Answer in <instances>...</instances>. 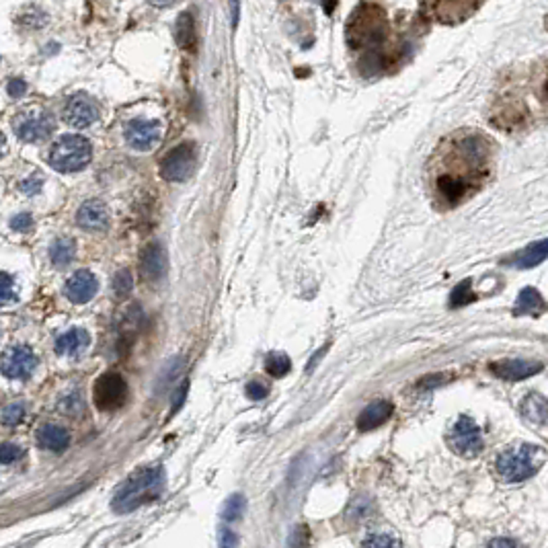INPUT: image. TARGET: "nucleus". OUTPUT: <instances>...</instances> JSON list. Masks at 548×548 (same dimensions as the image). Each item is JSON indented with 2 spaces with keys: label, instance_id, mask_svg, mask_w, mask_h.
<instances>
[{
  "label": "nucleus",
  "instance_id": "obj_1",
  "mask_svg": "<svg viewBox=\"0 0 548 548\" xmlns=\"http://www.w3.org/2000/svg\"><path fill=\"white\" fill-rule=\"evenodd\" d=\"M497 142L489 134L462 128L433 148L425 165V189L432 207L452 212L481 193L495 177Z\"/></svg>",
  "mask_w": 548,
  "mask_h": 548
},
{
  "label": "nucleus",
  "instance_id": "obj_2",
  "mask_svg": "<svg viewBox=\"0 0 548 548\" xmlns=\"http://www.w3.org/2000/svg\"><path fill=\"white\" fill-rule=\"evenodd\" d=\"M345 43L357 74L366 81L390 76L413 54L411 37L392 27L376 0H359L345 21Z\"/></svg>",
  "mask_w": 548,
  "mask_h": 548
},
{
  "label": "nucleus",
  "instance_id": "obj_3",
  "mask_svg": "<svg viewBox=\"0 0 548 548\" xmlns=\"http://www.w3.org/2000/svg\"><path fill=\"white\" fill-rule=\"evenodd\" d=\"M489 123L505 134H523L548 121V60L507 68L491 95Z\"/></svg>",
  "mask_w": 548,
  "mask_h": 548
},
{
  "label": "nucleus",
  "instance_id": "obj_4",
  "mask_svg": "<svg viewBox=\"0 0 548 548\" xmlns=\"http://www.w3.org/2000/svg\"><path fill=\"white\" fill-rule=\"evenodd\" d=\"M165 491V470L160 466H142L132 472L114 497V512L130 514L146 503L156 501Z\"/></svg>",
  "mask_w": 548,
  "mask_h": 548
},
{
  "label": "nucleus",
  "instance_id": "obj_5",
  "mask_svg": "<svg viewBox=\"0 0 548 548\" xmlns=\"http://www.w3.org/2000/svg\"><path fill=\"white\" fill-rule=\"evenodd\" d=\"M542 460H544V454L540 448L521 444V446L501 452L495 460V470L503 483L516 485V483H523V481L532 479L538 472Z\"/></svg>",
  "mask_w": 548,
  "mask_h": 548
},
{
  "label": "nucleus",
  "instance_id": "obj_6",
  "mask_svg": "<svg viewBox=\"0 0 548 548\" xmlns=\"http://www.w3.org/2000/svg\"><path fill=\"white\" fill-rule=\"evenodd\" d=\"M90 158H93V146L87 138L76 134L58 138L48 154L52 169H56L60 173H76L87 167Z\"/></svg>",
  "mask_w": 548,
  "mask_h": 548
},
{
  "label": "nucleus",
  "instance_id": "obj_7",
  "mask_svg": "<svg viewBox=\"0 0 548 548\" xmlns=\"http://www.w3.org/2000/svg\"><path fill=\"white\" fill-rule=\"evenodd\" d=\"M485 0H421L419 21H435L439 25H460L468 21Z\"/></svg>",
  "mask_w": 548,
  "mask_h": 548
},
{
  "label": "nucleus",
  "instance_id": "obj_8",
  "mask_svg": "<svg viewBox=\"0 0 548 548\" xmlns=\"http://www.w3.org/2000/svg\"><path fill=\"white\" fill-rule=\"evenodd\" d=\"M448 446L460 458L470 460V458H477L483 452L485 441H483V433L479 430V425L470 417L462 415L448 435Z\"/></svg>",
  "mask_w": 548,
  "mask_h": 548
},
{
  "label": "nucleus",
  "instance_id": "obj_9",
  "mask_svg": "<svg viewBox=\"0 0 548 548\" xmlns=\"http://www.w3.org/2000/svg\"><path fill=\"white\" fill-rule=\"evenodd\" d=\"M15 134L23 142H39L48 138L54 130V117L43 109H29L15 117Z\"/></svg>",
  "mask_w": 548,
  "mask_h": 548
},
{
  "label": "nucleus",
  "instance_id": "obj_10",
  "mask_svg": "<svg viewBox=\"0 0 548 548\" xmlns=\"http://www.w3.org/2000/svg\"><path fill=\"white\" fill-rule=\"evenodd\" d=\"M39 357L27 345L8 347L0 357V372L13 380H27L37 370Z\"/></svg>",
  "mask_w": 548,
  "mask_h": 548
},
{
  "label": "nucleus",
  "instance_id": "obj_11",
  "mask_svg": "<svg viewBox=\"0 0 548 548\" xmlns=\"http://www.w3.org/2000/svg\"><path fill=\"white\" fill-rule=\"evenodd\" d=\"M93 397L99 411H116L128 401V384L116 372H107L95 382Z\"/></svg>",
  "mask_w": 548,
  "mask_h": 548
},
{
  "label": "nucleus",
  "instance_id": "obj_12",
  "mask_svg": "<svg viewBox=\"0 0 548 548\" xmlns=\"http://www.w3.org/2000/svg\"><path fill=\"white\" fill-rule=\"evenodd\" d=\"M196 171V148L191 144L174 146L173 150L163 158L160 174L171 183L187 181Z\"/></svg>",
  "mask_w": 548,
  "mask_h": 548
},
{
  "label": "nucleus",
  "instance_id": "obj_13",
  "mask_svg": "<svg viewBox=\"0 0 548 548\" xmlns=\"http://www.w3.org/2000/svg\"><path fill=\"white\" fill-rule=\"evenodd\" d=\"M160 134H163V125L160 121L154 119H132L125 125V142L138 152L152 150L158 144Z\"/></svg>",
  "mask_w": 548,
  "mask_h": 548
},
{
  "label": "nucleus",
  "instance_id": "obj_14",
  "mask_svg": "<svg viewBox=\"0 0 548 548\" xmlns=\"http://www.w3.org/2000/svg\"><path fill=\"white\" fill-rule=\"evenodd\" d=\"M64 119L72 128L85 130L99 119V107L87 95H74L64 107Z\"/></svg>",
  "mask_w": 548,
  "mask_h": 548
},
{
  "label": "nucleus",
  "instance_id": "obj_15",
  "mask_svg": "<svg viewBox=\"0 0 548 548\" xmlns=\"http://www.w3.org/2000/svg\"><path fill=\"white\" fill-rule=\"evenodd\" d=\"M99 289V280L88 269H81L70 275L66 282V296L72 304H87L95 298Z\"/></svg>",
  "mask_w": 548,
  "mask_h": 548
},
{
  "label": "nucleus",
  "instance_id": "obj_16",
  "mask_svg": "<svg viewBox=\"0 0 548 548\" xmlns=\"http://www.w3.org/2000/svg\"><path fill=\"white\" fill-rule=\"evenodd\" d=\"M140 271L148 284H158L167 273V255L158 242L146 245L140 255Z\"/></svg>",
  "mask_w": 548,
  "mask_h": 548
},
{
  "label": "nucleus",
  "instance_id": "obj_17",
  "mask_svg": "<svg viewBox=\"0 0 548 548\" xmlns=\"http://www.w3.org/2000/svg\"><path fill=\"white\" fill-rule=\"evenodd\" d=\"M76 224L88 232L107 231L109 226V210L99 200H88L76 212Z\"/></svg>",
  "mask_w": 548,
  "mask_h": 548
},
{
  "label": "nucleus",
  "instance_id": "obj_18",
  "mask_svg": "<svg viewBox=\"0 0 548 548\" xmlns=\"http://www.w3.org/2000/svg\"><path fill=\"white\" fill-rule=\"evenodd\" d=\"M540 370H542V364L526 362V359H503V362L491 364V372L495 376H499L501 380H507V382L526 380L530 376L538 374Z\"/></svg>",
  "mask_w": 548,
  "mask_h": 548
},
{
  "label": "nucleus",
  "instance_id": "obj_19",
  "mask_svg": "<svg viewBox=\"0 0 548 548\" xmlns=\"http://www.w3.org/2000/svg\"><path fill=\"white\" fill-rule=\"evenodd\" d=\"M395 406L390 401H384V399H378L372 404H368L359 417H357V430L359 432H372V430H378L380 425H384L388 421V417L392 415Z\"/></svg>",
  "mask_w": 548,
  "mask_h": 548
},
{
  "label": "nucleus",
  "instance_id": "obj_20",
  "mask_svg": "<svg viewBox=\"0 0 548 548\" xmlns=\"http://www.w3.org/2000/svg\"><path fill=\"white\" fill-rule=\"evenodd\" d=\"M548 310V302L536 288H523L519 292L514 317H540Z\"/></svg>",
  "mask_w": 548,
  "mask_h": 548
},
{
  "label": "nucleus",
  "instance_id": "obj_21",
  "mask_svg": "<svg viewBox=\"0 0 548 548\" xmlns=\"http://www.w3.org/2000/svg\"><path fill=\"white\" fill-rule=\"evenodd\" d=\"M544 259H548V238L528 245L523 251H519L514 257L505 259V265H514L518 269H532V267L540 265Z\"/></svg>",
  "mask_w": 548,
  "mask_h": 548
},
{
  "label": "nucleus",
  "instance_id": "obj_22",
  "mask_svg": "<svg viewBox=\"0 0 548 548\" xmlns=\"http://www.w3.org/2000/svg\"><path fill=\"white\" fill-rule=\"evenodd\" d=\"M37 444L43 448V450H50V452H64L70 444V433L66 432L64 427H60L56 423H43L39 430H37Z\"/></svg>",
  "mask_w": 548,
  "mask_h": 548
},
{
  "label": "nucleus",
  "instance_id": "obj_23",
  "mask_svg": "<svg viewBox=\"0 0 548 548\" xmlns=\"http://www.w3.org/2000/svg\"><path fill=\"white\" fill-rule=\"evenodd\" d=\"M90 345V335L85 329H70L56 339V351L60 355H81Z\"/></svg>",
  "mask_w": 548,
  "mask_h": 548
},
{
  "label": "nucleus",
  "instance_id": "obj_24",
  "mask_svg": "<svg viewBox=\"0 0 548 548\" xmlns=\"http://www.w3.org/2000/svg\"><path fill=\"white\" fill-rule=\"evenodd\" d=\"M174 33H177V43L181 46V50H187V52H193V50H196L198 35H196L193 17H191L189 13H181V15H179Z\"/></svg>",
  "mask_w": 548,
  "mask_h": 548
},
{
  "label": "nucleus",
  "instance_id": "obj_25",
  "mask_svg": "<svg viewBox=\"0 0 548 548\" xmlns=\"http://www.w3.org/2000/svg\"><path fill=\"white\" fill-rule=\"evenodd\" d=\"M519 411L532 423H547L548 421V401L540 395H528L521 401Z\"/></svg>",
  "mask_w": 548,
  "mask_h": 548
},
{
  "label": "nucleus",
  "instance_id": "obj_26",
  "mask_svg": "<svg viewBox=\"0 0 548 548\" xmlns=\"http://www.w3.org/2000/svg\"><path fill=\"white\" fill-rule=\"evenodd\" d=\"M76 257V242L70 236L56 238L50 247V259L56 267H66Z\"/></svg>",
  "mask_w": 548,
  "mask_h": 548
},
{
  "label": "nucleus",
  "instance_id": "obj_27",
  "mask_svg": "<svg viewBox=\"0 0 548 548\" xmlns=\"http://www.w3.org/2000/svg\"><path fill=\"white\" fill-rule=\"evenodd\" d=\"M265 370L273 378H284L292 370V359L284 351H271L265 357Z\"/></svg>",
  "mask_w": 548,
  "mask_h": 548
},
{
  "label": "nucleus",
  "instance_id": "obj_28",
  "mask_svg": "<svg viewBox=\"0 0 548 548\" xmlns=\"http://www.w3.org/2000/svg\"><path fill=\"white\" fill-rule=\"evenodd\" d=\"M376 512V503L374 499L370 497H355L349 507H347V518L351 521H362V519H368Z\"/></svg>",
  "mask_w": 548,
  "mask_h": 548
},
{
  "label": "nucleus",
  "instance_id": "obj_29",
  "mask_svg": "<svg viewBox=\"0 0 548 548\" xmlns=\"http://www.w3.org/2000/svg\"><path fill=\"white\" fill-rule=\"evenodd\" d=\"M245 509H247V499H245V495L234 493V495H231V497L226 499V503H224V507H222V519L236 521V519H240V516L245 514Z\"/></svg>",
  "mask_w": 548,
  "mask_h": 548
},
{
  "label": "nucleus",
  "instance_id": "obj_30",
  "mask_svg": "<svg viewBox=\"0 0 548 548\" xmlns=\"http://www.w3.org/2000/svg\"><path fill=\"white\" fill-rule=\"evenodd\" d=\"M477 300V294L472 292V280H464L460 282L454 292H452V296H450V306L452 308H460V306H466V304H470V302H474Z\"/></svg>",
  "mask_w": 548,
  "mask_h": 548
},
{
  "label": "nucleus",
  "instance_id": "obj_31",
  "mask_svg": "<svg viewBox=\"0 0 548 548\" xmlns=\"http://www.w3.org/2000/svg\"><path fill=\"white\" fill-rule=\"evenodd\" d=\"M362 548H403L401 540L395 534L388 532H374L370 536L364 538Z\"/></svg>",
  "mask_w": 548,
  "mask_h": 548
},
{
  "label": "nucleus",
  "instance_id": "obj_32",
  "mask_svg": "<svg viewBox=\"0 0 548 548\" xmlns=\"http://www.w3.org/2000/svg\"><path fill=\"white\" fill-rule=\"evenodd\" d=\"M132 288H134V280H132V273L128 269H119L116 275H114V282H111V289L116 294L119 300L128 298L132 294Z\"/></svg>",
  "mask_w": 548,
  "mask_h": 548
},
{
  "label": "nucleus",
  "instance_id": "obj_33",
  "mask_svg": "<svg viewBox=\"0 0 548 548\" xmlns=\"http://www.w3.org/2000/svg\"><path fill=\"white\" fill-rule=\"evenodd\" d=\"M17 288H15V280L8 273H0V306L17 302Z\"/></svg>",
  "mask_w": 548,
  "mask_h": 548
},
{
  "label": "nucleus",
  "instance_id": "obj_34",
  "mask_svg": "<svg viewBox=\"0 0 548 548\" xmlns=\"http://www.w3.org/2000/svg\"><path fill=\"white\" fill-rule=\"evenodd\" d=\"M23 417H25V406L21 403L8 404V406L2 411V421H4L6 425H17V423L23 421Z\"/></svg>",
  "mask_w": 548,
  "mask_h": 548
},
{
  "label": "nucleus",
  "instance_id": "obj_35",
  "mask_svg": "<svg viewBox=\"0 0 548 548\" xmlns=\"http://www.w3.org/2000/svg\"><path fill=\"white\" fill-rule=\"evenodd\" d=\"M308 540H310V532L306 526H296L289 534L288 548H306L308 547Z\"/></svg>",
  "mask_w": 548,
  "mask_h": 548
},
{
  "label": "nucleus",
  "instance_id": "obj_36",
  "mask_svg": "<svg viewBox=\"0 0 548 548\" xmlns=\"http://www.w3.org/2000/svg\"><path fill=\"white\" fill-rule=\"evenodd\" d=\"M23 456V450L15 444H8V441H2L0 444V464H13L17 458Z\"/></svg>",
  "mask_w": 548,
  "mask_h": 548
},
{
  "label": "nucleus",
  "instance_id": "obj_37",
  "mask_svg": "<svg viewBox=\"0 0 548 548\" xmlns=\"http://www.w3.org/2000/svg\"><path fill=\"white\" fill-rule=\"evenodd\" d=\"M218 548H238V536L228 526L218 528Z\"/></svg>",
  "mask_w": 548,
  "mask_h": 548
},
{
  "label": "nucleus",
  "instance_id": "obj_38",
  "mask_svg": "<svg viewBox=\"0 0 548 548\" xmlns=\"http://www.w3.org/2000/svg\"><path fill=\"white\" fill-rule=\"evenodd\" d=\"M58 409L62 413H68V415H78L81 413V409H83V403H81V397L76 395V392H72L70 397H66L62 403L58 404Z\"/></svg>",
  "mask_w": 548,
  "mask_h": 548
},
{
  "label": "nucleus",
  "instance_id": "obj_39",
  "mask_svg": "<svg viewBox=\"0 0 548 548\" xmlns=\"http://www.w3.org/2000/svg\"><path fill=\"white\" fill-rule=\"evenodd\" d=\"M183 362H185L183 357H174L173 362H171V364H169V366L165 368V372H167V376L163 374V380L158 382V384H160V388H163V386L167 388V386H169V382H173V380H177V376H179V370L183 368Z\"/></svg>",
  "mask_w": 548,
  "mask_h": 548
},
{
  "label": "nucleus",
  "instance_id": "obj_40",
  "mask_svg": "<svg viewBox=\"0 0 548 548\" xmlns=\"http://www.w3.org/2000/svg\"><path fill=\"white\" fill-rule=\"evenodd\" d=\"M43 187V177L41 174H33V177H27L23 183H21V191L25 196H37Z\"/></svg>",
  "mask_w": 548,
  "mask_h": 548
},
{
  "label": "nucleus",
  "instance_id": "obj_41",
  "mask_svg": "<svg viewBox=\"0 0 548 548\" xmlns=\"http://www.w3.org/2000/svg\"><path fill=\"white\" fill-rule=\"evenodd\" d=\"M245 392H247V397H249L251 401H263V399L269 395V388H267L265 384H261V382H249Z\"/></svg>",
  "mask_w": 548,
  "mask_h": 548
},
{
  "label": "nucleus",
  "instance_id": "obj_42",
  "mask_svg": "<svg viewBox=\"0 0 548 548\" xmlns=\"http://www.w3.org/2000/svg\"><path fill=\"white\" fill-rule=\"evenodd\" d=\"M31 226H33V218H31V214H27V212L17 214V216L11 220V228L17 232H27L31 231Z\"/></svg>",
  "mask_w": 548,
  "mask_h": 548
},
{
  "label": "nucleus",
  "instance_id": "obj_43",
  "mask_svg": "<svg viewBox=\"0 0 548 548\" xmlns=\"http://www.w3.org/2000/svg\"><path fill=\"white\" fill-rule=\"evenodd\" d=\"M25 93H27V83H25V81L15 78V81L8 83V95H11L13 99H19V97H23Z\"/></svg>",
  "mask_w": 548,
  "mask_h": 548
},
{
  "label": "nucleus",
  "instance_id": "obj_44",
  "mask_svg": "<svg viewBox=\"0 0 548 548\" xmlns=\"http://www.w3.org/2000/svg\"><path fill=\"white\" fill-rule=\"evenodd\" d=\"M187 390H189V384H187V382H183V384L177 388V392H174V399H173V409H171V415H174V413L179 411V406H183V403H185V397H187Z\"/></svg>",
  "mask_w": 548,
  "mask_h": 548
},
{
  "label": "nucleus",
  "instance_id": "obj_45",
  "mask_svg": "<svg viewBox=\"0 0 548 548\" xmlns=\"http://www.w3.org/2000/svg\"><path fill=\"white\" fill-rule=\"evenodd\" d=\"M489 548H516V542L512 538H493Z\"/></svg>",
  "mask_w": 548,
  "mask_h": 548
},
{
  "label": "nucleus",
  "instance_id": "obj_46",
  "mask_svg": "<svg viewBox=\"0 0 548 548\" xmlns=\"http://www.w3.org/2000/svg\"><path fill=\"white\" fill-rule=\"evenodd\" d=\"M448 376L444 374H435V376H427V378H423V380H419V386H423V384H427V382H432L427 388H432V386H439V382H444Z\"/></svg>",
  "mask_w": 548,
  "mask_h": 548
},
{
  "label": "nucleus",
  "instance_id": "obj_47",
  "mask_svg": "<svg viewBox=\"0 0 548 548\" xmlns=\"http://www.w3.org/2000/svg\"><path fill=\"white\" fill-rule=\"evenodd\" d=\"M320 4H322V8H324L327 15H333V11H335V6H337V0H320Z\"/></svg>",
  "mask_w": 548,
  "mask_h": 548
},
{
  "label": "nucleus",
  "instance_id": "obj_48",
  "mask_svg": "<svg viewBox=\"0 0 548 548\" xmlns=\"http://www.w3.org/2000/svg\"><path fill=\"white\" fill-rule=\"evenodd\" d=\"M324 351H327V347H322V349H320V351H318L317 355H315V357H313V359H310V364H308V372H310V370H313V368H315V364H317L318 359H320V357H322V355H324Z\"/></svg>",
  "mask_w": 548,
  "mask_h": 548
},
{
  "label": "nucleus",
  "instance_id": "obj_49",
  "mask_svg": "<svg viewBox=\"0 0 548 548\" xmlns=\"http://www.w3.org/2000/svg\"><path fill=\"white\" fill-rule=\"evenodd\" d=\"M4 148H6V138H4V134L0 132V156L4 154Z\"/></svg>",
  "mask_w": 548,
  "mask_h": 548
},
{
  "label": "nucleus",
  "instance_id": "obj_50",
  "mask_svg": "<svg viewBox=\"0 0 548 548\" xmlns=\"http://www.w3.org/2000/svg\"><path fill=\"white\" fill-rule=\"evenodd\" d=\"M174 0H152V4L156 6H167V4H173Z\"/></svg>",
  "mask_w": 548,
  "mask_h": 548
},
{
  "label": "nucleus",
  "instance_id": "obj_51",
  "mask_svg": "<svg viewBox=\"0 0 548 548\" xmlns=\"http://www.w3.org/2000/svg\"><path fill=\"white\" fill-rule=\"evenodd\" d=\"M544 27H547V31H548V13H547V19H544Z\"/></svg>",
  "mask_w": 548,
  "mask_h": 548
}]
</instances>
